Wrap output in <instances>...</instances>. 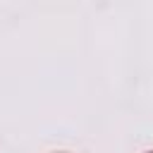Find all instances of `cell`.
<instances>
[{
  "mask_svg": "<svg viewBox=\"0 0 153 153\" xmlns=\"http://www.w3.org/2000/svg\"><path fill=\"white\" fill-rule=\"evenodd\" d=\"M151 153H153V151H151Z\"/></svg>",
  "mask_w": 153,
  "mask_h": 153,
  "instance_id": "1",
  "label": "cell"
}]
</instances>
